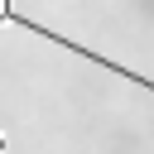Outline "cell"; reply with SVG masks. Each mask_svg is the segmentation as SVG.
<instances>
[{
    "instance_id": "cell-1",
    "label": "cell",
    "mask_w": 154,
    "mask_h": 154,
    "mask_svg": "<svg viewBox=\"0 0 154 154\" xmlns=\"http://www.w3.org/2000/svg\"><path fill=\"white\" fill-rule=\"evenodd\" d=\"M0 19H10V24H19L24 34H38V38H48V43H63L67 53H77V58H87V63H96L101 72H116V77H125V82H135V87H149L154 91V77H144V72H130V67H120V63H111V58H101V53H91V48H82L77 38H67V34H53V29H43L38 19H29V14H19L10 0H0Z\"/></svg>"
},
{
    "instance_id": "cell-2",
    "label": "cell",
    "mask_w": 154,
    "mask_h": 154,
    "mask_svg": "<svg viewBox=\"0 0 154 154\" xmlns=\"http://www.w3.org/2000/svg\"><path fill=\"white\" fill-rule=\"evenodd\" d=\"M0 154H5V135H0Z\"/></svg>"
}]
</instances>
